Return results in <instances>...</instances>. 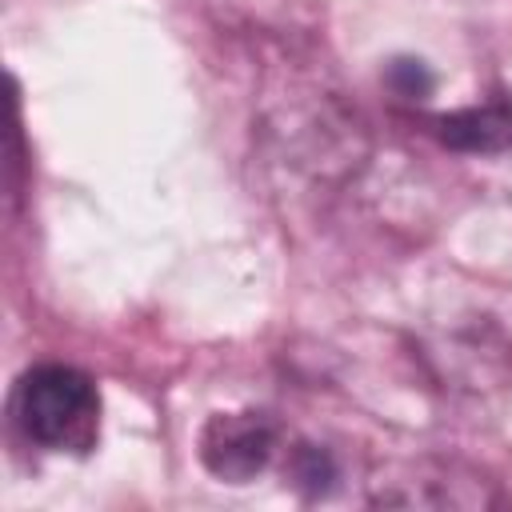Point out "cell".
I'll return each instance as SVG.
<instances>
[{
	"instance_id": "cell-1",
	"label": "cell",
	"mask_w": 512,
	"mask_h": 512,
	"mask_svg": "<svg viewBox=\"0 0 512 512\" xmlns=\"http://www.w3.org/2000/svg\"><path fill=\"white\" fill-rule=\"evenodd\" d=\"M12 420L20 436L44 452L84 456L100 436V396L92 376L68 364H36L12 392Z\"/></svg>"
},
{
	"instance_id": "cell-2",
	"label": "cell",
	"mask_w": 512,
	"mask_h": 512,
	"mask_svg": "<svg viewBox=\"0 0 512 512\" xmlns=\"http://www.w3.org/2000/svg\"><path fill=\"white\" fill-rule=\"evenodd\" d=\"M280 448V428L268 412L240 408V412H216L200 432V460L212 476L228 484L256 480Z\"/></svg>"
},
{
	"instance_id": "cell-3",
	"label": "cell",
	"mask_w": 512,
	"mask_h": 512,
	"mask_svg": "<svg viewBox=\"0 0 512 512\" xmlns=\"http://www.w3.org/2000/svg\"><path fill=\"white\" fill-rule=\"evenodd\" d=\"M436 136L460 152H500L512 144V104L488 100V104L444 112L436 120Z\"/></svg>"
},
{
	"instance_id": "cell-4",
	"label": "cell",
	"mask_w": 512,
	"mask_h": 512,
	"mask_svg": "<svg viewBox=\"0 0 512 512\" xmlns=\"http://www.w3.org/2000/svg\"><path fill=\"white\" fill-rule=\"evenodd\" d=\"M292 480L300 488H312V492H324L332 480H336V460L328 456V448H316V444H296L292 448Z\"/></svg>"
}]
</instances>
